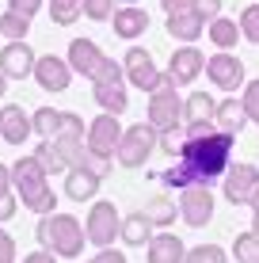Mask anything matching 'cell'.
Masks as SVG:
<instances>
[{"instance_id": "6da1fadb", "label": "cell", "mask_w": 259, "mask_h": 263, "mask_svg": "<svg viewBox=\"0 0 259 263\" xmlns=\"http://www.w3.org/2000/svg\"><path fill=\"white\" fill-rule=\"evenodd\" d=\"M233 145L236 138L225 130H213L210 138H187L180 157L187 160V168H191L194 183H213V179H221L229 172V164H233Z\"/></svg>"}, {"instance_id": "7a4b0ae2", "label": "cell", "mask_w": 259, "mask_h": 263, "mask_svg": "<svg viewBox=\"0 0 259 263\" xmlns=\"http://www.w3.org/2000/svg\"><path fill=\"white\" fill-rule=\"evenodd\" d=\"M12 191L19 195V202H23V210H31V214H53V206H57V195H53V187H50V172L42 168V160L34 157H19L12 164Z\"/></svg>"}, {"instance_id": "3957f363", "label": "cell", "mask_w": 259, "mask_h": 263, "mask_svg": "<svg viewBox=\"0 0 259 263\" xmlns=\"http://www.w3.org/2000/svg\"><path fill=\"white\" fill-rule=\"evenodd\" d=\"M34 237L46 252H53L57 259H76L84 252V240H88V229L76 221L73 214H42L38 225H34Z\"/></svg>"}, {"instance_id": "277c9868", "label": "cell", "mask_w": 259, "mask_h": 263, "mask_svg": "<svg viewBox=\"0 0 259 263\" xmlns=\"http://www.w3.org/2000/svg\"><path fill=\"white\" fill-rule=\"evenodd\" d=\"M126 69L118 65L114 58H107L103 61V69L95 72V80H92V96H95V103H99V111H111V115H122L130 107V92H126Z\"/></svg>"}, {"instance_id": "5b68a950", "label": "cell", "mask_w": 259, "mask_h": 263, "mask_svg": "<svg viewBox=\"0 0 259 263\" xmlns=\"http://www.w3.org/2000/svg\"><path fill=\"white\" fill-rule=\"evenodd\" d=\"M156 149H160V134L149 122H137V126H126V130H122V141H118V149H114V160H118L122 168H145Z\"/></svg>"}, {"instance_id": "8992f818", "label": "cell", "mask_w": 259, "mask_h": 263, "mask_svg": "<svg viewBox=\"0 0 259 263\" xmlns=\"http://www.w3.org/2000/svg\"><path fill=\"white\" fill-rule=\"evenodd\" d=\"M175 80L168 77L164 88H156L153 96H149V107H145V122L153 126L156 134H168V130H180V119H183V99L175 92Z\"/></svg>"}, {"instance_id": "52a82bcc", "label": "cell", "mask_w": 259, "mask_h": 263, "mask_svg": "<svg viewBox=\"0 0 259 263\" xmlns=\"http://www.w3.org/2000/svg\"><path fill=\"white\" fill-rule=\"evenodd\" d=\"M122 69H126V80H130L133 88H141L145 96H153L156 88L168 84V72H160L156 61H153V53L141 50V46H130V50H126V61H122Z\"/></svg>"}, {"instance_id": "ba28073f", "label": "cell", "mask_w": 259, "mask_h": 263, "mask_svg": "<svg viewBox=\"0 0 259 263\" xmlns=\"http://www.w3.org/2000/svg\"><path fill=\"white\" fill-rule=\"evenodd\" d=\"M88 244H95V248H111L114 237L122 233V214L114 202H92V210H88Z\"/></svg>"}, {"instance_id": "9c48e42d", "label": "cell", "mask_w": 259, "mask_h": 263, "mask_svg": "<svg viewBox=\"0 0 259 263\" xmlns=\"http://www.w3.org/2000/svg\"><path fill=\"white\" fill-rule=\"evenodd\" d=\"M206 77L221 88V92H236V88L248 84L244 61H240L233 50H217V53H213V58L206 61Z\"/></svg>"}, {"instance_id": "30bf717a", "label": "cell", "mask_w": 259, "mask_h": 263, "mask_svg": "<svg viewBox=\"0 0 259 263\" xmlns=\"http://www.w3.org/2000/svg\"><path fill=\"white\" fill-rule=\"evenodd\" d=\"M180 217L191 229H202L213 221V195L206 183H191L187 191H180Z\"/></svg>"}, {"instance_id": "8fae6325", "label": "cell", "mask_w": 259, "mask_h": 263, "mask_svg": "<svg viewBox=\"0 0 259 263\" xmlns=\"http://www.w3.org/2000/svg\"><path fill=\"white\" fill-rule=\"evenodd\" d=\"M259 187V168L255 164H229V172L221 176V191H225V198L233 206H248V198H252V191Z\"/></svg>"}, {"instance_id": "7c38bea8", "label": "cell", "mask_w": 259, "mask_h": 263, "mask_svg": "<svg viewBox=\"0 0 259 263\" xmlns=\"http://www.w3.org/2000/svg\"><path fill=\"white\" fill-rule=\"evenodd\" d=\"M31 77L38 80L42 92H53V96H57V92H65V88L73 84L76 72H73V65H69L65 58H53V53H46V58L34 61V72H31Z\"/></svg>"}, {"instance_id": "4fadbf2b", "label": "cell", "mask_w": 259, "mask_h": 263, "mask_svg": "<svg viewBox=\"0 0 259 263\" xmlns=\"http://www.w3.org/2000/svg\"><path fill=\"white\" fill-rule=\"evenodd\" d=\"M118 141H122V122H118V115L103 111V115H95V119L88 122V149L107 153V157H114Z\"/></svg>"}, {"instance_id": "5bb4252c", "label": "cell", "mask_w": 259, "mask_h": 263, "mask_svg": "<svg viewBox=\"0 0 259 263\" xmlns=\"http://www.w3.org/2000/svg\"><path fill=\"white\" fill-rule=\"evenodd\" d=\"M69 65H73L76 77H84V80H95V72L103 69V61H107V53L99 50V42H92V39H73L69 42Z\"/></svg>"}, {"instance_id": "9a60e30c", "label": "cell", "mask_w": 259, "mask_h": 263, "mask_svg": "<svg viewBox=\"0 0 259 263\" xmlns=\"http://www.w3.org/2000/svg\"><path fill=\"white\" fill-rule=\"evenodd\" d=\"M206 69V53H202L194 42H187V46L172 50V61H168V77L175 80V84H191V80H198V72Z\"/></svg>"}, {"instance_id": "2e32d148", "label": "cell", "mask_w": 259, "mask_h": 263, "mask_svg": "<svg viewBox=\"0 0 259 263\" xmlns=\"http://www.w3.org/2000/svg\"><path fill=\"white\" fill-rule=\"evenodd\" d=\"M34 50L27 46V39H15V42H8L4 50H0V69H4V77L8 80H23V77H31L34 72Z\"/></svg>"}, {"instance_id": "e0dca14e", "label": "cell", "mask_w": 259, "mask_h": 263, "mask_svg": "<svg viewBox=\"0 0 259 263\" xmlns=\"http://www.w3.org/2000/svg\"><path fill=\"white\" fill-rule=\"evenodd\" d=\"M31 134H34V119L19 103L0 107V138H4V145H23Z\"/></svg>"}, {"instance_id": "ac0fdd59", "label": "cell", "mask_w": 259, "mask_h": 263, "mask_svg": "<svg viewBox=\"0 0 259 263\" xmlns=\"http://www.w3.org/2000/svg\"><path fill=\"white\" fill-rule=\"evenodd\" d=\"M168 34H172L175 42H198L202 39V31H206V20H202L194 8H175V12H168Z\"/></svg>"}, {"instance_id": "d6986e66", "label": "cell", "mask_w": 259, "mask_h": 263, "mask_svg": "<svg viewBox=\"0 0 259 263\" xmlns=\"http://www.w3.org/2000/svg\"><path fill=\"white\" fill-rule=\"evenodd\" d=\"M111 27H114V39H122V42H133V39H141V34L149 31V12H145V8H137V4L114 8V15H111Z\"/></svg>"}, {"instance_id": "ffe728a7", "label": "cell", "mask_w": 259, "mask_h": 263, "mask_svg": "<svg viewBox=\"0 0 259 263\" xmlns=\"http://www.w3.org/2000/svg\"><path fill=\"white\" fill-rule=\"evenodd\" d=\"M149 248V263H183L187 259V244L175 237V233H153Z\"/></svg>"}, {"instance_id": "44dd1931", "label": "cell", "mask_w": 259, "mask_h": 263, "mask_svg": "<svg viewBox=\"0 0 259 263\" xmlns=\"http://www.w3.org/2000/svg\"><path fill=\"white\" fill-rule=\"evenodd\" d=\"M99 183L103 179L95 176V172H88V168H69L65 172V195L73 198V202H92V198L99 195Z\"/></svg>"}, {"instance_id": "7402d4cb", "label": "cell", "mask_w": 259, "mask_h": 263, "mask_svg": "<svg viewBox=\"0 0 259 263\" xmlns=\"http://www.w3.org/2000/svg\"><path fill=\"white\" fill-rule=\"evenodd\" d=\"M213 122H217V130H225V134H236L248 126V111H244V103H240L236 96H225L217 103V111H213Z\"/></svg>"}, {"instance_id": "603a6c76", "label": "cell", "mask_w": 259, "mask_h": 263, "mask_svg": "<svg viewBox=\"0 0 259 263\" xmlns=\"http://www.w3.org/2000/svg\"><path fill=\"white\" fill-rule=\"evenodd\" d=\"M122 244H126V248H145L149 240H153V221H149L145 214H130V217H122Z\"/></svg>"}, {"instance_id": "cb8c5ba5", "label": "cell", "mask_w": 259, "mask_h": 263, "mask_svg": "<svg viewBox=\"0 0 259 263\" xmlns=\"http://www.w3.org/2000/svg\"><path fill=\"white\" fill-rule=\"evenodd\" d=\"M206 34H210V42H213L217 50H236V42L244 39V34H240V23H236V20H225V15L210 20V23H206Z\"/></svg>"}, {"instance_id": "d4e9b609", "label": "cell", "mask_w": 259, "mask_h": 263, "mask_svg": "<svg viewBox=\"0 0 259 263\" xmlns=\"http://www.w3.org/2000/svg\"><path fill=\"white\" fill-rule=\"evenodd\" d=\"M153 221V229H168V225L175 221V214H180V202L175 198H168V195H156V198H149L145 202V210H141Z\"/></svg>"}, {"instance_id": "484cf974", "label": "cell", "mask_w": 259, "mask_h": 263, "mask_svg": "<svg viewBox=\"0 0 259 263\" xmlns=\"http://www.w3.org/2000/svg\"><path fill=\"white\" fill-rule=\"evenodd\" d=\"M213 111H217V99L210 92H191L183 99V119L194 122V119H213Z\"/></svg>"}, {"instance_id": "4316f807", "label": "cell", "mask_w": 259, "mask_h": 263, "mask_svg": "<svg viewBox=\"0 0 259 263\" xmlns=\"http://www.w3.org/2000/svg\"><path fill=\"white\" fill-rule=\"evenodd\" d=\"M31 119H34V134H38L42 141H53V138H57V130H61V111H53V107H38Z\"/></svg>"}, {"instance_id": "83f0119b", "label": "cell", "mask_w": 259, "mask_h": 263, "mask_svg": "<svg viewBox=\"0 0 259 263\" xmlns=\"http://www.w3.org/2000/svg\"><path fill=\"white\" fill-rule=\"evenodd\" d=\"M160 183L172 187V191H187V187L194 183V176H191V168H187V160H183V157H175V164H172V168L160 172Z\"/></svg>"}, {"instance_id": "f1b7e54d", "label": "cell", "mask_w": 259, "mask_h": 263, "mask_svg": "<svg viewBox=\"0 0 259 263\" xmlns=\"http://www.w3.org/2000/svg\"><path fill=\"white\" fill-rule=\"evenodd\" d=\"M233 259L236 263H259V233L248 229L233 240Z\"/></svg>"}, {"instance_id": "f546056e", "label": "cell", "mask_w": 259, "mask_h": 263, "mask_svg": "<svg viewBox=\"0 0 259 263\" xmlns=\"http://www.w3.org/2000/svg\"><path fill=\"white\" fill-rule=\"evenodd\" d=\"M27 31H31V20H27V15L12 12V8H8V12L0 15V39L15 42V39H27Z\"/></svg>"}, {"instance_id": "4dcf8cb0", "label": "cell", "mask_w": 259, "mask_h": 263, "mask_svg": "<svg viewBox=\"0 0 259 263\" xmlns=\"http://www.w3.org/2000/svg\"><path fill=\"white\" fill-rule=\"evenodd\" d=\"M84 0H50V20L57 23V27H69V23H76L80 15H84Z\"/></svg>"}, {"instance_id": "1f68e13d", "label": "cell", "mask_w": 259, "mask_h": 263, "mask_svg": "<svg viewBox=\"0 0 259 263\" xmlns=\"http://www.w3.org/2000/svg\"><path fill=\"white\" fill-rule=\"evenodd\" d=\"M183 263H229V252L221 244H194V248H187Z\"/></svg>"}, {"instance_id": "d6a6232c", "label": "cell", "mask_w": 259, "mask_h": 263, "mask_svg": "<svg viewBox=\"0 0 259 263\" xmlns=\"http://www.w3.org/2000/svg\"><path fill=\"white\" fill-rule=\"evenodd\" d=\"M34 157L42 160V168H46V172H69L65 157H61V149L53 141H38V145H34Z\"/></svg>"}, {"instance_id": "836d02e7", "label": "cell", "mask_w": 259, "mask_h": 263, "mask_svg": "<svg viewBox=\"0 0 259 263\" xmlns=\"http://www.w3.org/2000/svg\"><path fill=\"white\" fill-rule=\"evenodd\" d=\"M76 168H88V172H95L99 179H107V176H111V168H114V157H107V153H95V149H84V157H80Z\"/></svg>"}, {"instance_id": "e575fe53", "label": "cell", "mask_w": 259, "mask_h": 263, "mask_svg": "<svg viewBox=\"0 0 259 263\" xmlns=\"http://www.w3.org/2000/svg\"><path fill=\"white\" fill-rule=\"evenodd\" d=\"M236 23H240V34H244L248 42H255V46H259V4H248L244 12H240Z\"/></svg>"}, {"instance_id": "d590c367", "label": "cell", "mask_w": 259, "mask_h": 263, "mask_svg": "<svg viewBox=\"0 0 259 263\" xmlns=\"http://www.w3.org/2000/svg\"><path fill=\"white\" fill-rule=\"evenodd\" d=\"M84 20H92V23H107L114 15V0H84Z\"/></svg>"}, {"instance_id": "8d00e7d4", "label": "cell", "mask_w": 259, "mask_h": 263, "mask_svg": "<svg viewBox=\"0 0 259 263\" xmlns=\"http://www.w3.org/2000/svg\"><path fill=\"white\" fill-rule=\"evenodd\" d=\"M240 103H244V111H248V122L259 126V80H248V84H244Z\"/></svg>"}, {"instance_id": "74e56055", "label": "cell", "mask_w": 259, "mask_h": 263, "mask_svg": "<svg viewBox=\"0 0 259 263\" xmlns=\"http://www.w3.org/2000/svg\"><path fill=\"white\" fill-rule=\"evenodd\" d=\"M183 141H187V134H180V130H168V134H160V149H164L168 157H180Z\"/></svg>"}, {"instance_id": "f35d334b", "label": "cell", "mask_w": 259, "mask_h": 263, "mask_svg": "<svg viewBox=\"0 0 259 263\" xmlns=\"http://www.w3.org/2000/svg\"><path fill=\"white\" fill-rule=\"evenodd\" d=\"M0 263H19L15 240H12V233H4V225H0Z\"/></svg>"}, {"instance_id": "ab89813d", "label": "cell", "mask_w": 259, "mask_h": 263, "mask_svg": "<svg viewBox=\"0 0 259 263\" xmlns=\"http://www.w3.org/2000/svg\"><path fill=\"white\" fill-rule=\"evenodd\" d=\"M191 8H194V12H198L202 15V20H217V15H221V0H191Z\"/></svg>"}, {"instance_id": "60d3db41", "label": "cell", "mask_w": 259, "mask_h": 263, "mask_svg": "<svg viewBox=\"0 0 259 263\" xmlns=\"http://www.w3.org/2000/svg\"><path fill=\"white\" fill-rule=\"evenodd\" d=\"M213 130H217V122H213V119H194V122H187V138H210Z\"/></svg>"}, {"instance_id": "b9f144b4", "label": "cell", "mask_w": 259, "mask_h": 263, "mask_svg": "<svg viewBox=\"0 0 259 263\" xmlns=\"http://www.w3.org/2000/svg\"><path fill=\"white\" fill-rule=\"evenodd\" d=\"M15 210H19V195H12V191H8V195H0V225H4V221H12Z\"/></svg>"}, {"instance_id": "7bdbcfd3", "label": "cell", "mask_w": 259, "mask_h": 263, "mask_svg": "<svg viewBox=\"0 0 259 263\" xmlns=\"http://www.w3.org/2000/svg\"><path fill=\"white\" fill-rule=\"evenodd\" d=\"M8 8H12V12H19V15H27V20H34V15H38V8H42V0H8Z\"/></svg>"}, {"instance_id": "ee69618b", "label": "cell", "mask_w": 259, "mask_h": 263, "mask_svg": "<svg viewBox=\"0 0 259 263\" xmlns=\"http://www.w3.org/2000/svg\"><path fill=\"white\" fill-rule=\"evenodd\" d=\"M88 263H130V259L122 256V252H114V248H99V252H95V256L88 259Z\"/></svg>"}, {"instance_id": "f6af8a7d", "label": "cell", "mask_w": 259, "mask_h": 263, "mask_svg": "<svg viewBox=\"0 0 259 263\" xmlns=\"http://www.w3.org/2000/svg\"><path fill=\"white\" fill-rule=\"evenodd\" d=\"M19 263H57V256H53V252H46V248H38V252H27Z\"/></svg>"}, {"instance_id": "bcb514c9", "label": "cell", "mask_w": 259, "mask_h": 263, "mask_svg": "<svg viewBox=\"0 0 259 263\" xmlns=\"http://www.w3.org/2000/svg\"><path fill=\"white\" fill-rule=\"evenodd\" d=\"M8 191H12V168L0 164V195H8Z\"/></svg>"}, {"instance_id": "7dc6e473", "label": "cell", "mask_w": 259, "mask_h": 263, "mask_svg": "<svg viewBox=\"0 0 259 263\" xmlns=\"http://www.w3.org/2000/svg\"><path fill=\"white\" fill-rule=\"evenodd\" d=\"M164 12H175V8H191V0H160Z\"/></svg>"}, {"instance_id": "c3c4849f", "label": "cell", "mask_w": 259, "mask_h": 263, "mask_svg": "<svg viewBox=\"0 0 259 263\" xmlns=\"http://www.w3.org/2000/svg\"><path fill=\"white\" fill-rule=\"evenodd\" d=\"M248 210H252V214H259V187L252 191V198H248Z\"/></svg>"}, {"instance_id": "681fc988", "label": "cell", "mask_w": 259, "mask_h": 263, "mask_svg": "<svg viewBox=\"0 0 259 263\" xmlns=\"http://www.w3.org/2000/svg\"><path fill=\"white\" fill-rule=\"evenodd\" d=\"M4 92H8V77H4V69H0V99H4Z\"/></svg>"}, {"instance_id": "f907efd6", "label": "cell", "mask_w": 259, "mask_h": 263, "mask_svg": "<svg viewBox=\"0 0 259 263\" xmlns=\"http://www.w3.org/2000/svg\"><path fill=\"white\" fill-rule=\"evenodd\" d=\"M252 229H255V233H259V214H255V221H252Z\"/></svg>"}, {"instance_id": "816d5d0a", "label": "cell", "mask_w": 259, "mask_h": 263, "mask_svg": "<svg viewBox=\"0 0 259 263\" xmlns=\"http://www.w3.org/2000/svg\"><path fill=\"white\" fill-rule=\"evenodd\" d=\"M122 4H137V0H122Z\"/></svg>"}]
</instances>
